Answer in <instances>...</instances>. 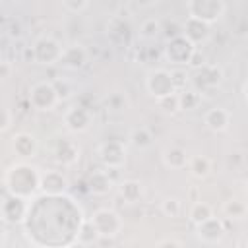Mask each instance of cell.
<instances>
[{
	"label": "cell",
	"instance_id": "obj_28",
	"mask_svg": "<svg viewBox=\"0 0 248 248\" xmlns=\"http://www.w3.org/2000/svg\"><path fill=\"white\" fill-rule=\"evenodd\" d=\"M246 213H248V207H246V203L240 202V200H227V202L223 203V215L229 217V219L238 221V219H244Z\"/></svg>",
	"mask_w": 248,
	"mask_h": 248
},
{
	"label": "cell",
	"instance_id": "obj_13",
	"mask_svg": "<svg viewBox=\"0 0 248 248\" xmlns=\"http://www.w3.org/2000/svg\"><path fill=\"white\" fill-rule=\"evenodd\" d=\"M87 58L89 56H87L85 46L79 45V43H72V45L64 46L58 66H62L64 70H70V72H78L87 64Z\"/></svg>",
	"mask_w": 248,
	"mask_h": 248
},
{
	"label": "cell",
	"instance_id": "obj_12",
	"mask_svg": "<svg viewBox=\"0 0 248 248\" xmlns=\"http://www.w3.org/2000/svg\"><path fill=\"white\" fill-rule=\"evenodd\" d=\"M225 223L219 217H209L205 221H202L200 225H196V236L200 242L203 244H219L225 238Z\"/></svg>",
	"mask_w": 248,
	"mask_h": 248
},
{
	"label": "cell",
	"instance_id": "obj_31",
	"mask_svg": "<svg viewBox=\"0 0 248 248\" xmlns=\"http://www.w3.org/2000/svg\"><path fill=\"white\" fill-rule=\"evenodd\" d=\"M157 107H159L163 112H167V114H174V112H178V110H180L178 91H176V93H170V95H167V97L157 99Z\"/></svg>",
	"mask_w": 248,
	"mask_h": 248
},
{
	"label": "cell",
	"instance_id": "obj_39",
	"mask_svg": "<svg viewBox=\"0 0 248 248\" xmlns=\"http://www.w3.org/2000/svg\"><path fill=\"white\" fill-rule=\"evenodd\" d=\"M242 93H244V101H246V105H248V79L244 81V89H242Z\"/></svg>",
	"mask_w": 248,
	"mask_h": 248
},
{
	"label": "cell",
	"instance_id": "obj_22",
	"mask_svg": "<svg viewBox=\"0 0 248 248\" xmlns=\"http://www.w3.org/2000/svg\"><path fill=\"white\" fill-rule=\"evenodd\" d=\"M99 240H101V234L95 229V225L91 223V219H83L79 229H78V234H76V244L93 246V244H99Z\"/></svg>",
	"mask_w": 248,
	"mask_h": 248
},
{
	"label": "cell",
	"instance_id": "obj_1",
	"mask_svg": "<svg viewBox=\"0 0 248 248\" xmlns=\"http://www.w3.org/2000/svg\"><path fill=\"white\" fill-rule=\"evenodd\" d=\"M41 174L43 172H39V169L27 165L25 161L16 163L4 174V190L31 200L41 190Z\"/></svg>",
	"mask_w": 248,
	"mask_h": 248
},
{
	"label": "cell",
	"instance_id": "obj_26",
	"mask_svg": "<svg viewBox=\"0 0 248 248\" xmlns=\"http://www.w3.org/2000/svg\"><path fill=\"white\" fill-rule=\"evenodd\" d=\"M209 217H213V207H211L209 203H205V202H202V200H196V202L190 205L188 219L194 223V227L200 225L202 221L209 219Z\"/></svg>",
	"mask_w": 248,
	"mask_h": 248
},
{
	"label": "cell",
	"instance_id": "obj_20",
	"mask_svg": "<svg viewBox=\"0 0 248 248\" xmlns=\"http://www.w3.org/2000/svg\"><path fill=\"white\" fill-rule=\"evenodd\" d=\"M188 159H190V155H188L186 149L180 147V145H169V147H165V151H163V163H165L167 169H172V170L186 169Z\"/></svg>",
	"mask_w": 248,
	"mask_h": 248
},
{
	"label": "cell",
	"instance_id": "obj_11",
	"mask_svg": "<svg viewBox=\"0 0 248 248\" xmlns=\"http://www.w3.org/2000/svg\"><path fill=\"white\" fill-rule=\"evenodd\" d=\"M62 122L66 126V130H70L72 134H83L89 130V126L93 122V112L81 105H72L66 108Z\"/></svg>",
	"mask_w": 248,
	"mask_h": 248
},
{
	"label": "cell",
	"instance_id": "obj_16",
	"mask_svg": "<svg viewBox=\"0 0 248 248\" xmlns=\"http://www.w3.org/2000/svg\"><path fill=\"white\" fill-rule=\"evenodd\" d=\"M68 186V178L62 170H46L41 174V192L45 196H64Z\"/></svg>",
	"mask_w": 248,
	"mask_h": 248
},
{
	"label": "cell",
	"instance_id": "obj_38",
	"mask_svg": "<svg viewBox=\"0 0 248 248\" xmlns=\"http://www.w3.org/2000/svg\"><path fill=\"white\" fill-rule=\"evenodd\" d=\"M155 246H182V242L176 238H161L155 242Z\"/></svg>",
	"mask_w": 248,
	"mask_h": 248
},
{
	"label": "cell",
	"instance_id": "obj_33",
	"mask_svg": "<svg viewBox=\"0 0 248 248\" xmlns=\"http://www.w3.org/2000/svg\"><path fill=\"white\" fill-rule=\"evenodd\" d=\"M170 74H172V79H174V85H176L178 91L184 89L186 83L190 81V76H188V72L184 68H174V70H170Z\"/></svg>",
	"mask_w": 248,
	"mask_h": 248
},
{
	"label": "cell",
	"instance_id": "obj_40",
	"mask_svg": "<svg viewBox=\"0 0 248 248\" xmlns=\"http://www.w3.org/2000/svg\"><path fill=\"white\" fill-rule=\"evenodd\" d=\"M246 192H248V180H246Z\"/></svg>",
	"mask_w": 248,
	"mask_h": 248
},
{
	"label": "cell",
	"instance_id": "obj_10",
	"mask_svg": "<svg viewBox=\"0 0 248 248\" xmlns=\"http://www.w3.org/2000/svg\"><path fill=\"white\" fill-rule=\"evenodd\" d=\"M97 153H99L101 163L107 169H110V170H118V169H122L126 165V155L128 153H126L124 141H120V140H107V141H103L99 145Z\"/></svg>",
	"mask_w": 248,
	"mask_h": 248
},
{
	"label": "cell",
	"instance_id": "obj_37",
	"mask_svg": "<svg viewBox=\"0 0 248 248\" xmlns=\"http://www.w3.org/2000/svg\"><path fill=\"white\" fill-rule=\"evenodd\" d=\"M202 64H205V56L202 54V50L200 48H196V52H194V56H192V60H190V68L194 70V68H200Z\"/></svg>",
	"mask_w": 248,
	"mask_h": 248
},
{
	"label": "cell",
	"instance_id": "obj_36",
	"mask_svg": "<svg viewBox=\"0 0 248 248\" xmlns=\"http://www.w3.org/2000/svg\"><path fill=\"white\" fill-rule=\"evenodd\" d=\"M12 70H14V66H12V62L4 58V60L0 62V78H2V81H6V79L10 78V74H12Z\"/></svg>",
	"mask_w": 248,
	"mask_h": 248
},
{
	"label": "cell",
	"instance_id": "obj_30",
	"mask_svg": "<svg viewBox=\"0 0 248 248\" xmlns=\"http://www.w3.org/2000/svg\"><path fill=\"white\" fill-rule=\"evenodd\" d=\"M161 211L165 217H170V219H176L180 217L182 213V202L178 198H165L161 202Z\"/></svg>",
	"mask_w": 248,
	"mask_h": 248
},
{
	"label": "cell",
	"instance_id": "obj_34",
	"mask_svg": "<svg viewBox=\"0 0 248 248\" xmlns=\"http://www.w3.org/2000/svg\"><path fill=\"white\" fill-rule=\"evenodd\" d=\"M52 81H54V87H56V91H58L60 101H66V99L72 97L74 89H72V85H70L66 79H52Z\"/></svg>",
	"mask_w": 248,
	"mask_h": 248
},
{
	"label": "cell",
	"instance_id": "obj_14",
	"mask_svg": "<svg viewBox=\"0 0 248 248\" xmlns=\"http://www.w3.org/2000/svg\"><path fill=\"white\" fill-rule=\"evenodd\" d=\"M180 25H182V35H186L196 46L207 43L211 37V25L202 19H196L192 16H186V19Z\"/></svg>",
	"mask_w": 248,
	"mask_h": 248
},
{
	"label": "cell",
	"instance_id": "obj_2",
	"mask_svg": "<svg viewBox=\"0 0 248 248\" xmlns=\"http://www.w3.org/2000/svg\"><path fill=\"white\" fill-rule=\"evenodd\" d=\"M196 48H198V46H196L186 35L180 33V35H174V37L167 39V43H165V46H163V58H165L169 64L176 66V68H184V66L190 64V60H192Z\"/></svg>",
	"mask_w": 248,
	"mask_h": 248
},
{
	"label": "cell",
	"instance_id": "obj_24",
	"mask_svg": "<svg viewBox=\"0 0 248 248\" xmlns=\"http://www.w3.org/2000/svg\"><path fill=\"white\" fill-rule=\"evenodd\" d=\"M163 35V23L157 17H147L140 25V39L143 41H157Z\"/></svg>",
	"mask_w": 248,
	"mask_h": 248
},
{
	"label": "cell",
	"instance_id": "obj_3",
	"mask_svg": "<svg viewBox=\"0 0 248 248\" xmlns=\"http://www.w3.org/2000/svg\"><path fill=\"white\" fill-rule=\"evenodd\" d=\"M29 209H31L29 198L10 194L8 190H4L2 205H0V215H2L4 225H23L29 215Z\"/></svg>",
	"mask_w": 248,
	"mask_h": 248
},
{
	"label": "cell",
	"instance_id": "obj_29",
	"mask_svg": "<svg viewBox=\"0 0 248 248\" xmlns=\"http://www.w3.org/2000/svg\"><path fill=\"white\" fill-rule=\"evenodd\" d=\"M105 107H107V110H110V112H120V110H126L128 99H126L124 93L114 91V93H108V97L105 99Z\"/></svg>",
	"mask_w": 248,
	"mask_h": 248
},
{
	"label": "cell",
	"instance_id": "obj_4",
	"mask_svg": "<svg viewBox=\"0 0 248 248\" xmlns=\"http://www.w3.org/2000/svg\"><path fill=\"white\" fill-rule=\"evenodd\" d=\"M225 79V72L219 64H202L200 68H194L190 74V83L194 89H198L202 95L215 91Z\"/></svg>",
	"mask_w": 248,
	"mask_h": 248
},
{
	"label": "cell",
	"instance_id": "obj_5",
	"mask_svg": "<svg viewBox=\"0 0 248 248\" xmlns=\"http://www.w3.org/2000/svg\"><path fill=\"white\" fill-rule=\"evenodd\" d=\"M58 103H60V97H58V91L54 87V81L41 79V81L31 85V89H29V105H31V108H35L39 112H48V110L56 108Z\"/></svg>",
	"mask_w": 248,
	"mask_h": 248
},
{
	"label": "cell",
	"instance_id": "obj_9",
	"mask_svg": "<svg viewBox=\"0 0 248 248\" xmlns=\"http://www.w3.org/2000/svg\"><path fill=\"white\" fill-rule=\"evenodd\" d=\"M91 223L95 225V229L99 231L101 238H114L122 227H124V221L120 217L118 211L110 209V207H101L97 209L93 215H91Z\"/></svg>",
	"mask_w": 248,
	"mask_h": 248
},
{
	"label": "cell",
	"instance_id": "obj_35",
	"mask_svg": "<svg viewBox=\"0 0 248 248\" xmlns=\"http://www.w3.org/2000/svg\"><path fill=\"white\" fill-rule=\"evenodd\" d=\"M12 122H14V116H12V108L8 105L2 107V120H0V132L6 134L10 128H12Z\"/></svg>",
	"mask_w": 248,
	"mask_h": 248
},
{
	"label": "cell",
	"instance_id": "obj_23",
	"mask_svg": "<svg viewBox=\"0 0 248 248\" xmlns=\"http://www.w3.org/2000/svg\"><path fill=\"white\" fill-rule=\"evenodd\" d=\"M186 169H188V172H190L194 178L202 180V178H205V176L211 172V161H209L205 155H192V157L188 159Z\"/></svg>",
	"mask_w": 248,
	"mask_h": 248
},
{
	"label": "cell",
	"instance_id": "obj_21",
	"mask_svg": "<svg viewBox=\"0 0 248 248\" xmlns=\"http://www.w3.org/2000/svg\"><path fill=\"white\" fill-rule=\"evenodd\" d=\"M118 194L126 203H138L143 198V184L140 180L128 178L118 184Z\"/></svg>",
	"mask_w": 248,
	"mask_h": 248
},
{
	"label": "cell",
	"instance_id": "obj_27",
	"mask_svg": "<svg viewBox=\"0 0 248 248\" xmlns=\"http://www.w3.org/2000/svg\"><path fill=\"white\" fill-rule=\"evenodd\" d=\"M178 101H180V110H194L202 103V93L198 89H180L178 91Z\"/></svg>",
	"mask_w": 248,
	"mask_h": 248
},
{
	"label": "cell",
	"instance_id": "obj_32",
	"mask_svg": "<svg viewBox=\"0 0 248 248\" xmlns=\"http://www.w3.org/2000/svg\"><path fill=\"white\" fill-rule=\"evenodd\" d=\"M62 6L70 12V14H81L87 10L89 0H62Z\"/></svg>",
	"mask_w": 248,
	"mask_h": 248
},
{
	"label": "cell",
	"instance_id": "obj_15",
	"mask_svg": "<svg viewBox=\"0 0 248 248\" xmlns=\"http://www.w3.org/2000/svg\"><path fill=\"white\" fill-rule=\"evenodd\" d=\"M12 151L16 153V157H19L21 161H29L37 155L39 151V141L33 134L29 132H17L12 138Z\"/></svg>",
	"mask_w": 248,
	"mask_h": 248
},
{
	"label": "cell",
	"instance_id": "obj_19",
	"mask_svg": "<svg viewBox=\"0 0 248 248\" xmlns=\"http://www.w3.org/2000/svg\"><path fill=\"white\" fill-rule=\"evenodd\" d=\"M112 178L108 174V170H93L87 178V190L93 196H107L112 192Z\"/></svg>",
	"mask_w": 248,
	"mask_h": 248
},
{
	"label": "cell",
	"instance_id": "obj_25",
	"mask_svg": "<svg viewBox=\"0 0 248 248\" xmlns=\"http://www.w3.org/2000/svg\"><path fill=\"white\" fill-rule=\"evenodd\" d=\"M130 143L136 147V149H147L151 147L153 143V132L147 128V126H138L130 132Z\"/></svg>",
	"mask_w": 248,
	"mask_h": 248
},
{
	"label": "cell",
	"instance_id": "obj_7",
	"mask_svg": "<svg viewBox=\"0 0 248 248\" xmlns=\"http://www.w3.org/2000/svg\"><path fill=\"white\" fill-rule=\"evenodd\" d=\"M225 0H186V12L188 16L202 19L209 25L217 23L225 16Z\"/></svg>",
	"mask_w": 248,
	"mask_h": 248
},
{
	"label": "cell",
	"instance_id": "obj_17",
	"mask_svg": "<svg viewBox=\"0 0 248 248\" xmlns=\"http://www.w3.org/2000/svg\"><path fill=\"white\" fill-rule=\"evenodd\" d=\"M231 112L225 107H211L209 110H205L203 114V124L209 132L213 134H223L229 130L231 126Z\"/></svg>",
	"mask_w": 248,
	"mask_h": 248
},
{
	"label": "cell",
	"instance_id": "obj_18",
	"mask_svg": "<svg viewBox=\"0 0 248 248\" xmlns=\"http://www.w3.org/2000/svg\"><path fill=\"white\" fill-rule=\"evenodd\" d=\"M52 155H54V161H56L58 165L68 167V165H74V163L79 159V149H78V145H76L74 141H70V140H58V141L54 143Z\"/></svg>",
	"mask_w": 248,
	"mask_h": 248
},
{
	"label": "cell",
	"instance_id": "obj_6",
	"mask_svg": "<svg viewBox=\"0 0 248 248\" xmlns=\"http://www.w3.org/2000/svg\"><path fill=\"white\" fill-rule=\"evenodd\" d=\"M62 43L50 35H43L39 37L33 46H31V54H33V62L35 64H41V66H54L60 62V56H62Z\"/></svg>",
	"mask_w": 248,
	"mask_h": 248
},
{
	"label": "cell",
	"instance_id": "obj_8",
	"mask_svg": "<svg viewBox=\"0 0 248 248\" xmlns=\"http://www.w3.org/2000/svg\"><path fill=\"white\" fill-rule=\"evenodd\" d=\"M145 91L157 101L161 97H167L170 93H176V85L172 79L170 70L167 68H153L145 74Z\"/></svg>",
	"mask_w": 248,
	"mask_h": 248
}]
</instances>
